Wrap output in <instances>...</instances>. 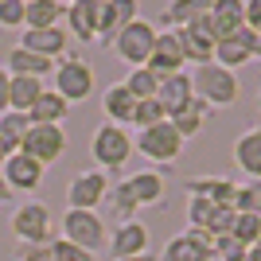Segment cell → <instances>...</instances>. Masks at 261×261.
<instances>
[{
	"instance_id": "cell-26",
	"label": "cell",
	"mask_w": 261,
	"mask_h": 261,
	"mask_svg": "<svg viewBox=\"0 0 261 261\" xmlns=\"http://www.w3.org/2000/svg\"><path fill=\"white\" fill-rule=\"evenodd\" d=\"M187 199H207L215 207H234V184L230 179H187Z\"/></svg>"
},
{
	"instance_id": "cell-29",
	"label": "cell",
	"mask_w": 261,
	"mask_h": 261,
	"mask_svg": "<svg viewBox=\"0 0 261 261\" xmlns=\"http://www.w3.org/2000/svg\"><path fill=\"white\" fill-rule=\"evenodd\" d=\"M66 113H70V106H66L55 90H43V98L35 101L32 109H28V117H32V125H63Z\"/></svg>"
},
{
	"instance_id": "cell-1",
	"label": "cell",
	"mask_w": 261,
	"mask_h": 261,
	"mask_svg": "<svg viewBox=\"0 0 261 261\" xmlns=\"http://www.w3.org/2000/svg\"><path fill=\"white\" fill-rule=\"evenodd\" d=\"M133 137L129 129H121V125H109V121H101L98 129H94V141H90V156H94V164H98L101 172H121L125 164L133 160Z\"/></svg>"
},
{
	"instance_id": "cell-28",
	"label": "cell",
	"mask_w": 261,
	"mask_h": 261,
	"mask_svg": "<svg viewBox=\"0 0 261 261\" xmlns=\"http://www.w3.org/2000/svg\"><path fill=\"white\" fill-rule=\"evenodd\" d=\"M43 90H47L43 78H12V86H8V109L28 113L35 101L43 98Z\"/></svg>"
},
{
	"instance_id": "cell-20",
	"label": "cell",
	"mask_w": 261,
	"mask_h": 261,
	"mask_svg": "<svg viewBox=\"0 0 261 261\" xmlns=\"http://www.w3.org/2000/svg\"><path fill=\"white\" fill-rule=\"evenodd\" d=\"M125 184H129L133 199H137L141 207H160L164 195H168V184H164V175L156 172V168H141V172H133Z\"/></svg>"
},
{
	"instance_id": "cell-22",
	"label": "cell",
	"mask_w": 261,
	"mask_h": 261,
	"mask_svg": "<svg viewBox=\"0 0 261 261\" xmlns=\"http://www.w3.org/2000/svg\"><path fill=\"white\" fill-rule=\"evenodd\" d=\"M234 164H238L250 179H261V125H250V129L234 141Z\"/></svg>"
},
{
	"instance_id": "cell-12",
	"label": "cell",
	"mask_w": 261,
	"mask_h": 261,
	"mask_svg": "<svg viewBox=\"0 0 261 261\" xmlns=\"http://www.w3.org/2000/svg\"><path fill=\"white\" fill-rule=\"evenodd\" d=\"M211 257H215V242L203 230H184V234L168 238L160 253V261H211Z\"/></svg>"
},
{
	"instance_id": "cell-48",
	"label": "cell",
	"mask_w": 261,
	"mask_h": 261,
	"mask_svg": "<svg viewBox=\"0 0 261 261\" xmlns=\"http://www.w3.org/2000/svg\"><path fill=\"white\" fill-rule=\"evenodd\" d=\"M125 261H160L156 253H141V257H125Z\"/></svg>"
},
{
	"instance_id": "cell-47",
	"label": "cell",
	"mask_w": 261,
	"mask_h": 261,
	"mask_svg": "<svg viewBox=\"0 0 261 261\" xmlns=\"http://www.w3.org/2000/svg\"><path fill=\"white\" fill-rule=\"evenodd\" d=\"M246 261H261V246H250V253H246Z\"/></svg>"
},
{
	"instance_id": "cell-23",
	"label": "cell",
	"mask_w": 261,
	"mask_h": 261,
	"mask_svg": "<svg viewBox=\"0 0 261 261\" xmlns=\"http://www.w3.org/2000/svg\"><path fill=\"white\" fill-rule=\"evenodd\" d=\"M133 109H137V98H133L121 82L106 86V94H101V113H106L109 125H121V129H125V125H133Z\"/></svg>"
},
{
	"instance_id": "cell-41",
	"label": "cell",
	"mask_w": 261,
	"mask_h": 261,
	"mask_svg": "<svg viewBox=\"0 0 261 261\" xmlns=\"http://www.w3.org/2000/svg\"><path fill=\"white\" fill-rule=\"evenodd\" d=\"M0 28H23V0H0Z\"/></svg>"
},
{
	"instance_id": "cell-21",
	"label": "cell",
	"mask_w": 261,
	"mask_h": 261,
	"mask_svg": "<svg viewBox=\"0 0 261 261\" xmlns=\"http://www.w3.org/2000/svg\"><path fill=\"white\" fill-rule=\"evenodd\" d=\"M20 47H23V51H32V55H39V59H51V63H55V59L66 51V32H63V28H43V32L23 28Z\"/></svg>"
},
{
	"instance_id": "cell-51",
	"label": "cell",
	"mask_w": 261,
	"mask_h": 261,
	"mask_svg": "<svg viewBox=\"0 0 261 261\" xmlns=\"http://www.w3.org/2000/svg\"><path fill=\"white\" fill-rule=\"evenodd\" d=\"M257 246H261V242H257Z\"/></svg>"
},
{
	"instance_id": "cell-24",
	"label": "cell",
	"mask_w": 261,
	"mask_h": 261,
	"mask_svg": "<svg viewBox=\"0 0 261 261\" xmlns=\"http://www.w3.org/2000/svg\"><path fill=\"white\" fill-rule=\"evenodd\" d=\"M4 66H8L12 78H51L55 74V63H51V59H39V55L23 51V47H12Z\"/></svg>"
},
{
	"instance_id": "cell-44",
	"label": "cell",
	"mask_w": 261,
	"mask_h": 261,
	"mask_svg": "<svg viewBox=\"0 0 261 261\" xmlns=\"http://www.w3.org/2000/svg\"><path fill=\"white\" fill-rule=\"evenodd\" d=\"M8 86H12V74H8V66L0 63V113H8Z\"/></svg>"
},
{
	"instance_id": "cell-6",
	"label": "cell",
	"mask_w": 261,
	"mask_h": 261,
	"mask_svg": "<svg viewBox=\"0 0 261 261\" xmlns=\"http://www.w3.org/2000/svg\"><path fill=\"white\" fill-rule=\"evenodd\" d=\"M59 238L74 242L78 250H86V253H98V250H106L109 230H106V222H101L98 211H70V207H66L63 234H59Z\"/></svg>"
},
{
	"instance_id": "cell-13",
	"label": "cell",
	"mask_w": 261,
	"mask_h": 261,
	"mask_svg": "<svg viewBox=\"0 0 261 261\" xmlns=\"http://www.w3.org/2000/svg\"><path fill=\"white\" fill-rule=\"evenodd\" d=\"M179 47H184V59L191 66H207L215 63V39H211L207 32V16H199V20H191L187 28H179Z\"/></svg>"
},
{
	"instance_id": "cell-7",
	"label": "cell",
	"mask_w": 261,
	"mask_h": 261,
	"mask_svg": "<svg viewBox=\"0 0 261 261\" xmlns=\"http://www.w3.org/2000/svg\"><path fill=\"white\" fill-rule=\"evenodd\" d=\"M152 43H156V28L148 20H129L125 28L117 32V39H113V51H117L121 63H129V70H137V66L148 63V55H152Z\"/></svg>"
},
{
	"instance_id": "cell-43",
	"label": "cell",
	"mask_w": 261,
	"mask_h": 261,
	"mask_svg": "<svg viewBox=\"0 0 261 261\" xmlns=\"http://www.w3.org/2000/svg\"><path fill=\"white\" fill-rule=\"evenodd\" d=\"M20 261H51V246H23Z\"/></svg>"
},
{
	"instance_id": "cell-34",
	"label": "cell",
	"mask_w": 261,
	"mask_h": 261,
	"mask_svg": "<svg viewBox=\"0 0 261 261\" xmlns=\"http://www.w3.org/2000/svg\"><path fill=\"white\" fill-rule=\"evenodd\" d=\"M234 211L238 215H261V179L234 187Z\"/></svg>"
},
{
	"instance_id": "cell-42",
	"label": "cell",
	"mask_w": 261,
	"mask_h": 261,
	"mask_svg": "<svg viewBox=\"0 0 261 261\" xmlns=\"http://www.w3.org/2000/svg\"><path fill=\"white\" fill-rule=\"evenodd\" d=\"M242 20L253 35H261V0H242Z\"/></svg>"
},
{
	"instance_id": "cell-3",
	"label": "cell",
	"mask_w": 261,
	"mask_h": 261,
	"mask_svg": "<svg viewBox=\"0 0 261 261\" xmlns=\"http://www.w3.org/2000/svg\"><path fill=\"white\" fill-rule=\"evenodd\" d=\"M191 86H195V98H203L207 106H234L242 98V82L234 78V70H222L218 63L195 66Z\"/></svg>"
},
{
	"instance_id": "cell-38",
	"label": "cell",
	"mask_w": 261,
	"mask_h": 261,
	"mask_svg": "<svg viewBox=\"0 0 261 261\" xmlns=\"http://www.w3.org/2000/svg\"><path fill=\"white\" fill-rule=\"evenodd\" d=\"M234 218H238L234 207H215V215H211V222H207V234L211 238H226L230 230H234Z\"/></svg>"
},
{
	"instance_id": "cell-25",
	"label": "cell",
	"mask_w": 261,
	"mask_h": 261,
	"mask_svg": "<svg viewBox=\"0 0 261 261\" xmlns=\"http://www.w3.org/2000/svg\"><path fill=\"white\" fill-rule=\"evenodd\" d=\"M66 4L59 0H23V28L32 32H43V28H59Z\"/></svg>"
},
{
	"instance_id": "cell-33",
	"label": "cell",
	"mask_w": 261,
	"mask_h": 261,
	"mask_svg": "<svg viewBox=\"0 0 261 261\" xmlns=\"http://www.w3.org/2000/svg\"><path fill=\"white\" fill-rule=\"evenodd\" d=\"M109 207H113V215H117L121 222H129V218H137V211H141V203L133 199L129 184L121 179V184H113V187H109Z\"/></svg>"
},
{
	"instance_id": "cell-30",
	"label": "cell",
	"mask_w": 261,
	"mask_h": 261,
	"mask_svg": "<svg viewBox=\"0 0 261 261\" xmlns=\"http://www.w3.org/2000/svg\"><path fill=\"white\" fill-rule=\"evenodd\" d=\"M199 16H207V4H203V0H175V4L164 8V23H168V32H179V28H187V23L199 20Z\"/></svg>"
},
{
	"instance_id": "cell-10",
	"label": "cell",
	"mask_w": 261,
	"mask_h": 261,
	"mask_svg": "<svg viewBox=\"0 0 261 261\" xmlns=\"http://www.w3.org/2000/svg\"><path fill=\"white\" fill-rule=\"evenodd\" d=\"M106 250L113 261H125V257H141L148 253V226L141 218H129V222H117V230H109V242Z\"/></svg>"
},
{
	"instance_id": "cell-17",
	"label": "cell",
	"mask_w": 261,
	"mask_h": 261,
	"mask_svg": "<svg viewBox=\"0 0 261 261\" xmlns=\"http://www.w3.org/2000/svg\"><path fill=\"white\" fill-rule=\"evenodd\" d=\"M43 164H35L32 156H23V152H12L8 160H4V168H0V175L8 179L12 191H35V187L43 184Z\"/></svg>"
},
{
	"instance_id": "cell-45",
	"label": "cell",
	"mask_w": 261,
	"mask_h": 261,
	"mask_svg": "<svg viewBox=\"0 0 261 261\" xmlns=\"http://www.w3.org/2000/svg\"><path fill=\"white\" fill-rule=\"evenodd\" d=\"M12 199H16V191H12V187H8V179L0 175V203H12Z\"/></svg>"
},
{
	"instance_id": "cell-14",
	"label": "cell",
	"mask_w": 261,
	"mask_h": 261,
	"mask_svg": "<svg viewBox=\"0 0 261 261\" xmlns=\"http://www.w3.org/2000/svg\"><path fill=\"white\" fill-rule=\"evenodd\" d=\"M253 43H257V35H253L250 28H242V32H234L230 39L215 43V63L222 66V70H234V74H238L246 63H253Z\"/></svg>"
},
{
	"instance_id": "cell-36",
	"label": "cell",
	"mask_w": 261,
	"mask_h": 261,
	"mask_svg": "<svg viewBox=\"0 0 261 261\" xmlns=\"http://www.w3.org/2000/svg\"><path fill=\"white\" fill-rule=\"evenodd\" d=\"M160 121H168V113L160 109V101H156V98L137 101V109H133V125H137V133H141V129H152V125H160Z\"/></svg>"
},
{
	"instance_id": "cell-8",
	"label": "cell",
	"mask_w": 261,
	"mask_h": 261,
	"mask_svg": "<svg viewBox=\"0 0 261 261\" xmlns=\"http://www.w3.org/2000/svg\"><path fill=\"white\" fill-rule=\"evenodd\" d=\"M20 152L32 156L35 164H43V168L59 164V160H63V152H66V133H63V125H32L28 137L20 141Z\"/></svg>"
},
{
	"instance_id": "cell-39",
	"label": "cell",
	"mask_w": 261,
	"mask_h": 261,
	"mask_svg": "<svg viewBox=\"0 0 261 261\" xmlns=\"http://www.w3.org/2000/svg\"><path fill=\"white\" fill-rule=\"evenodd\" d=\"M211 242H215V261H246V253H250L238 238H230V234L226 238H211Z\"/></svg>"
},
{
	"instance_id": "cell-46",
	"label": "cell",
	"mask_w": 261,
	"mask_h": 261,
	"mask_svg": "<svg viewBox=\"0 0 261 261\" xmlns=\"http://www.w3.org/2000/svg\"><path fill=\"white\" fill-rule=\"evenodd\" d=\"M12 152H16V148H12V144L8 141H4V137H0V168H4V160H8V156Z\"/></svg>"
},
{
	"instance_id": "cell-19",
	"label": "cell",
	"mask_w": 261,
	"mask_h": 261,
	"mask_svg": "<svg viewBox=\"0 0 261 261\" xmlns=\"http://www.w3.org/2000/svg\"><path fill=\"white\" fill-rule=\"evenodd\" d=\"M195 98V86H191V70H179V74L164 78L160 90H156V101H160V109L168 113V117H175L179 109H187V101Z\"/></svg>"
},
{
	"instance_id": "cell-9",
	"label": "cell",
	"mask_w": 261,
	"mask_h": 261,
	"mask_svg": "<svg viewBox=\"0 0 261 261\" xmlns=\"http://www.w3.org/2000/svg\"><path fill=\"white\" fill-rule=\"evenodd\" d=\"M109 195V175L101 168H86L66 184V203L70 211H98Z\"/></svg>"
},
{
	"instance_id": "cell-15",
	"label": "cell",
	"mask_w": 261,
	"mask_h": 261,
	"mask_svg": "<svg viewBox=\"0 0 261 261\" xmlns=\"http://www.w3.org/2000/svg\"><path fill=\"white\" fill-rule=\"evenodd\" d=\"M246 28V20H242V0H215V4H207V32L215 43H222V39H230L234 32H242Z\"/></svg>"
},
{
	"instance_id": "cell-18",
	"label": "cell",
	"mask_w": 261,
	"mask_h": 261,
	"mask_svg": "<svg viewBox=\"0 0 261 261\" xmlns=\"http://www.w3.org/2000/svg\"><path fill=\"white\" fill-rule=\"evenodd\" d=\"M63 20L78 43H98V0H74V4H66Z\"/></svg>"
},
{
	"instance_id": "cell-5",
	"label": "cell",
	"mask_w": 261,
	"mask_h": 261,
	"mask_svg": "<svg viewBox=\"0 0 261 261\" xmlns=\"http://www.w3.org/2000/svg\"><path fill=\"white\" fill-rule=\"evenodd\" d=\"M184 144L187 141L172 129V121H160V125L141 129L137 137H133V148H137L148 164H175L179 156H184Z\"/></svg>"
},
{
	"instance_id": "cell-35",
	"label": "cell",
	"mask_w": 261,
	"mask_h": 261,
	"mask_svg": "<svg viewBox=\"0 0 261 261\" xmlns=\"http://www.w3.org/2000/svg\"><path fill=\"white\" fill-rule=\"evenodd\" d=\"M230 238H238L246 250H250V246H257V242H261V215H238V218H234Z\"/></svg>"
},
{
	"instance_id": "cell-31",
	"label": "cell",
	"mask_w": 261,
	"mask_h": 261,
	"mask_svg": "<svg viewBox=\"0 0 261 261\" xmlns=\"http://www.w3.org/2000/svg\"><path fill=\"white\" fill-rule=\"evenodd\" d=\"M121 86L129 90L137 101H148V98H156V90H160V78H156L148 66H137V70H129V74H125V82H121Z\"/></svg>"
},
{
	"instance_id": "cell-52",
	"label": "cell",
	"mask_w": 261,
	"mask_h": 261,
	"mask_svg": "<svg viewBox=\"0 0 261 261\" xmlns=\"http://www.w3.org/2000/svg\"><path fill=\"white\" fill-rule=\"evenodd\" d=\"M211 261H215V257H211Z\"/></svg>"
},
{
	"instance_id": "cell-16",
	"label": "cell",
	"mask_w": 261,
	"mask_h": 261,
	"mask_svg": "<svg viewBox=\"0 0 261 261\" xmlns=\"http://www.w3.org/2000/svg\"><path fill=\"white\" fill-rule=\"evenodd\" d=\"M129 20H137L133 0H98V43H113Z\"/></svg>"
},
{
	"instance_id": "cell-27",
	"label": "cell",
	"mask_w": 261,
	"mask_h": 261,
	"mask_svg": "<svg viewBox=\"0 0 261 261\" xmlns=\"http://www.w3.org/2000/svg\"><path fill=\"white\" fill-rule=\"evenodd\" d=\"M207 117H211V106L203 98H191L187 101V109H179L175 117H168L172 121V129L184 137V141H191V137H199L203 133V125H207Z\"/></svg>"
},
{
	"instance_id": "cell-50",
	"label": "cell",
	"mask_w": 261,
	"mask_h": 261,
	"mask_svg": "<svg viewBox=\"0 0 261 261\" xmlns=\"http://www.w3.org/2000/svg\"><path fill=\"white\" fill-rule=\"evenodd\" d=\"M257 106H261V90H257Z\"/></svg>"
},
{
	"instance_id": "cell-32",
	"label": "cell",
	"mask_w": 261,
	"mask_h": 261,
	"mask_svg": "<svg viewBox=\"0 0 261 261\" xmlns=\"http://www.w3.org/2000/svg\"><path fill=\"white\" fill-rule=\"evenodd\" d=\"M28 129H32V117L28 113H16V109H8V113H0V137L20 152V141L28 137Z\"/></svg>"
},
{
	"instance_id": "cell-37",
	"label": "cell",
	"mask_w": 261,
	"mask_h": 261,
	"mask_svg": "<svg viewBox=\"0 0 261 261\" xmlns=\"http://www.w3.org/2000/svg\"><path fill=\"white\" fill-rule=\"evenodd\" d=\"M211 215H215V203H207V199H187V230H203V234H207Z\"/></svg>"
},
{
	"instance_id": "cell-11",
	"label": "cell",
	"mask_w": 261,
	"mask_h": 261,
	"mask_svg": "<svg viewBox=\"0 0 261 261\" xmlns=\"http://www.w3.org/2000/svg\"><path fill=\"white\" fill-rule=\"evenodd\" d=\"M148 70H152L156 78H172V74H179L187 66V59H184V47H179V35L175 32H156V43H152V55H148Z\"/></svg>"
},
{
	"instance_id": "cell-4",
	"label": "cell",
	"mask_w": 261,
	"mask_h": 261,
	"mask_svg": "<svg viewBox=\"0 0 261 261\" xmlns=\"http://www.w3.org/2000/svg\"><path fill=\"white\" fill-rule=\"evenodd\" d=\"M12 234L20 238V246H51L59 234H55V218L43 203H20V207L12 211Z\"/></svg>"
},
{
	"instance_id": "cell-49",
	"label": "cell",
	"mask_w": 261,
	"mask_h": 261,
	"mask_svg": "<svg viewBox=\"0 0 261 261\" xmlns=\"http://www.w3.org/2000/svg\"><path fill=\"white\" fill-rule=\"evenodd\" d=\"M253 59H261V35H257V43H253Z\"/></svg>"
},
{
	"instance_id": "cell-2",
	"label": "cell",
	"mask_w": 261,
	"mask_h": 261,
	"mask_svg": "<svg viewBox=\"0 0 261 261\" xmlns=\"http://www.w3.org/2000/svg\"><path fill=\"white\" fill-rule=\"evenodd\" d=\"M55 94L66 101V106H82V101L94 94V66L82 59L78 51H70L63 63H55Z\"/></svg>"
},
{
	"instance_id": "cell-40",
	"label": "cell",
	"mask_w": 261,
	"mask_h": 261,
	"mask_svg": "<svg viewBox=\"0 0 261 261\" xmlns=\"http://www.w3.org/2000/svg\"><path fill=\"white\" fill-rule=\"evenodd\" d=\"M51 261H94V253L78 250L74 242H66V238H55L51 242Z\"/></svg>"
}]
</instances>
